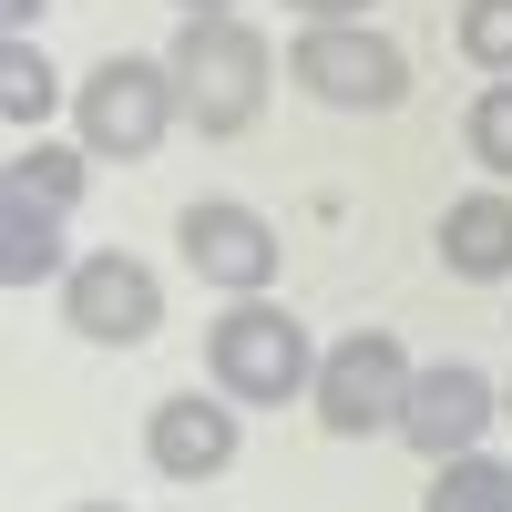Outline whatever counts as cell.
<instances>
[{"mask_svg":"<svg viewBox=\"0 0 512 512\" xmlns=\"http://www.w3.org/2000/svg\"><path fill=\"white\" fill-rule=\"evenodd\" d=\"M175 93H185V123L195 134H246L256 113H267V82H277V52H267V31L236 21V11H205L175 31Z\"/></svg>","mask_w":512,"mask_h":512,"instance_id":"obj_1","label":"cell"},{"mask_svg":"<svg viewBox=\"0 0 512 512\" xmlns=\"http://www.w3.org/2000/svg\"><path fill=\"white\" fill-rule=\"evenodd\" d=\"M175 62H144V52H113L72 82V123H82V144H93V164H144L164 134H175Z\"/></svg>","mask_w":512,"mask_h":512,"instance_id":"obj_2","label":"cell"},{"mask_svg":"<svg viewBox=\"0 0 512 512\" xmlns=\"http://www.w3.org/2000/svg\"><path fill=\"white\" fill-rule=\"evenodd\" d=\"M205 369H216V390L246 400V410H277V400H297V390H318L308 328H297L287 308H267V297H236V308L205 328Z\"/></svg>","mask_w":512,"mask_h":512,"instance_id":"obj_3","label":"cell"},{"mask_svg":"<svg viewBox=\"0 0 512 512\" xmlns=\"http://www.w3.org/2000/svg\"><path fill=\"white\" fill-rule=\"evenodd\" d=\"M410 349H400V338L390 328H349V338H338V349L318 359V420H328V431L338 441H369V431H400V410H410Z\"/></svg>","mask_w":512,"mask_h":512,"instance_id":"obj_4","label":"cell"},{"mask_svg":"<svg viewBox=\"0 0 512 512\" xmlns=\"http://www.w3.org/2000/svg\"><path fill=\"white\" fill-rule=\"evenodd\" d=\"M287 82H308L338 113H390L410 93V62H400V41L369 31V21H308L297 52H287Z\"/></svg>","mask_w":512,"mask_h":512,"instance_id":"obj_5","label":"cell"},{"mask_svg":"<svg viewBox=\"0 0 512 512\" xmlns=\"http://www.w3.org/2000/svg\"><path fill=\"white\" fill-rule=\"evenodd\" d=\"M62 318L93 338V349H144L164 328V277L144 256H123V246H93V256H72V277H62Z\"/></svg>","mask_w":512,"mask_h":512,"instance_id":"obj_6","label":"cell"},{"mask_svg":"<svg viewBox=\"0 0 512 512\" xmlns=\"http://www.w3.org/2000/svg\"><path fill=\"white\" fill-rule=\"evenodd\" d=\"M175 246H185V267H195L205 287H226V297H267V277H277V226L256 216V205H236V195L185 205Z\"/></svg>","mask_w":512,"mask_h":512,"instance_id":"obj_7","label":"cell"},{"mask_svg":"<svg viewBox=\"0 0 512 512\" xmlns=\"http://www.w3.org/2000/svg\"><path fill=\"white\" fill-rule=\"evenodd\" d=\"M492 410H502V390L472 369V359H431L410 379V410H400V441L420 451V461H461L482 431H492Z\"/></svg>","mask_w":512,"mask_h":512,"instance_id":"obj_8","label":"cell"},{"mask_svg":"<svg viewBox=\"0 0 512 512\" xmlns=\"http://www.w3.org/2000/svg\"><path fill=\"white\" fill-rule=\"evenodd\" d=\"M236 451H246V420L226 400H205V390H175V400L144 410V461L164 482H216Z\"/></svg>","mask_w":512,"mask_h":512,"instance_id":"obj_9","label":"cell"},{"mask_svg":"<svg viewBox=\"0 0 512 512\" xmlns=\"http://www.w3.org/2000/svg\"><path fill=\"white\" fill-rule=\"evenodd\" d=\"M441 267L472 277V287L512 277V185H482V195H461L441 216Z\"/></svg>","mask_w":512,"mask_h":512,"instance_id":"obj_10","label":"cell"},{"mask_svg":"<svg viewBox=\"0 0 512 512\" xmlns=\"http://www.w3.org/2000/svg\"><path fill=\"white\" fill-rule=\"evenodd\" d=\"M41 277H72V256H62V205L0 185V287H41Z\"/></svg>","mask_w":512,"mask_h":512,"instance_id":"obj_11","label":"cell"},{"mask_svg":"<svg viewBox=\"0 0 512 512\" xmlns=\"http://www.w3.org/2000/svg\"><path fill=\"white\" fill-rule=\"evenodd\" d=\"M11 195H41V205H72L82 185H93V144H52V134H21L11 175H0Z\"/></svg>","mask_w":512,"mask_h":512,"instance_id":"obj_12","label":"cell"},{"mask_svg":"<svg viewBox=\"0 0 512 512\" xmlns=\"http://www.w3.org/2000/svg\"><path fill=\"white\" fill-rule=\"evenodd\" d=\"M52 103H62V72L41 62L31 41H11V52H0V123H11V134H41Z\"/></svg>","mask_w":512,"mask_h":512,"instance_id":"obj_13","label":"cell"},{"mask_svg":"<svg viewBox=\"0 0 512 512\" xmlns=\"http://www.w3.org/2000/svg\"><path fill=\"white\" fill-rule=\"evenodd\" d=\"M431 512H512V461H492V451H461V461H441Z\"/></svg>","mask_w":512,"mask_h":512,"instance_id":"obj_14","label":"cell"},{"mask_svg":"<svg viewBox=\"0 0 512 512\" xmlns=\"http://www.w3.org/2000/svg\"><path fill=\"white\" fill-rule=\"evenodd\" d=\"M472 164L492 185H512V82H482V103H472Z\"/></svg>","mask_w":512,"mask_h":512,"instance_id":"obj_15","label":"cell"},{"mask_svg":"<svg viewBox=\"0 0 512 512\" xmlns=\"http://www.w3.org/2000/svg\"><path fill=\"white\" fill-rule=\"evenodd\" d=\"M461 52L482 72H512V0H461Z\"/></svg>","mask_w":512,"mask_h":512,"instance_id":"obj_16","label":"cell"},{"mask_svg":"<svg viewBox=\"0 0 512 512\" xmlns=\"http://www.w3.org/2000/svg\"><path fill=\"white\" fill-rule=\"evenodd\" d=\"M287 11H308V21H369V0H287Z\"/></svg>","mask_w":512,"mask_h":512,"instance_id":"obj_17","label":"cell"},{"mask_svg":"<svg viewBox=\"0 0 512 512\" xmlns=\"http://www.w3.org/2000/svg\"><path fill=\"white\" fill-rule=\"evenodd\" d=\"M0 21H11V41H31V21H41V0H0Z\"/></svg>","mask_w":512,"mask_h":512,"instance_id":"obj_18","label":"cell"},{"mask_svg":"<svg viewBox=\"0 0 512 512\" xmlns=\"http://www.w3.org/2000/svg\"><path fill=\"white\" fill-rule=\"evenodd\" d=\"M175 11H185V21H205V11H236V0H175Z\"/></svg>","mask_w":512,"mask_h":512,"instance_id":"obj_19","label":"cell"},{"mask_svg":"<svg viewBox=\"0 0 512 512\" xmlns=\"http://www.w3.org/2000/svg\"><path fill=\"white\" fill-rule=\"evenodd\" d=\"M72 512H123V502H72Z\"/></svg>","mask_w":512,"mask_h":512,"instance_id":"obj_20","label":"cell"},{"mask_svg":"<svg viewBox=\"0 0 512 512\" xmlns=\"http://www.w3.org/2000/svg\"><path fill=\"white\" fill-rule=\"evenodd\" d=\"M502 420H512V390H502Z\"/></svg>","mask_w":512,"mask_h":512,"instance_id":"obj_21","label":"cell"}]
</instances>
